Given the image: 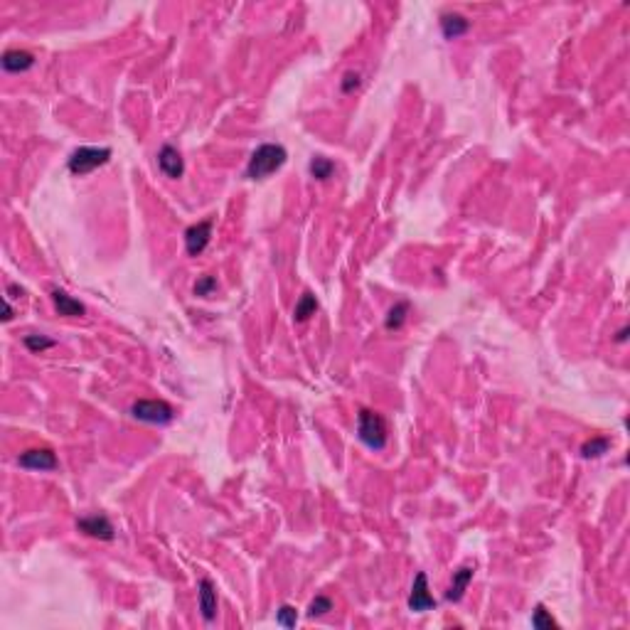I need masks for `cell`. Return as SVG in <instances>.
Listing matches in <instances>:
<instances>
[{
    "instance_id": "1",
    "label": "cell",
    "mask_w": 630,
    "mask_h": 630,
    "mask_svg": "<svg viewBox=\"0 0 630 630\" xmlns=\"http://www.w3.org/2000/svg\"><path fill=\"white\" fill-rule=\"evenodd\" d=\"M288 153L281 143H264L251 153L249 163H246V177L249 180H264L271 172H276L278 167H283Z\"/></svg>"
},
{
    "instance_id": "2",
    "label": "cell",
    "mask_w": 630,
    "mask_h": 630,
    "mask_svg": "<svg viewBox=\"0 0 630 630\" xmlns=\"http://www.w3.org/2000/svg\"><path fill=\"white\" fill-rule=\"evenodd\" d=\"M357 436L372 451H382L387 446V421L382 414L372 412V409H359L357 414Z\"/></svg>"
},
{
    "instance_id": "3",
    "label": "cell",
    "mask_w": 630,
    "mask_h": 630,
    "mask_svg": "<svg viewBox=\"0 0 630 630\" xmlns=\"http://www.w3.org/2000/svg\"><path fill=\"white\" fill-rule=\"evenodd\" d=\"M111 158V148H91V146H82L69 156V172L74 175H89V172H94L96 167L106 165Z\"/></svg>"
},
{
    "instance_id": "4",
    "label": "cell",
    "mask_w": 630,
    "mask_h": 630,
    "mask_svg": "<svg viewBox=\"0 0 630 630\" xmlns=\"http://www.w3.org/2000/svg\"><path fill=\"white\" fill-rule=\"evenodd\" d=\"M130 414H133V419H138V421L158 423V426H165V423H170L172 419H175L172 407L167 404V401H160V399H138V401H133Z\"/></svg>"
},
{
    "instance_id": "5",
    "label": "cell",
    "mask_w": 630,
    "mask_h": 630,
    "mask_svg": "<svg viewBox=\"0 0 630 630\" xmlns=\"http://www.w3.org/2000/svg\"><path fill=\"white\" fill-rule=\"evenodd\" d=\"M209 237H212V219H202V222L193 224L188 232H185V249H188L190 256H200L209 244Z\"/></svg>"
},
{
    "instance_id": "6",
    "label": "cell",
    "mask_w": 630,
    "mask_h": 630,
    "mask_svg": "<svg viewBox=\"0 0 630 630\" xmlns=\"http://www.w3.org/2000/svg\"><path fill=\"white\" fill-rule=\"evenodd\" d=\"M436 608V599L428 594V578L426 573H417L414 578V586H412V594H409V610L414 613H423V610H431Z\"/></svg>"
},
{
    "instance_id": "7",
    "label": "cell",
    "mask_w": 630,
    "mask_h": 630,
    "mask_svg": "<svg viewBox=\"0 0 630 630\" xmlns=\"http://www.w3.org/2000/svg\"><path fill=\"white\" fill-rule=\"evenodd\" d=\"M77 530L89 537H94V539H104V542H111V539H114V525H111L106 515L82 517V520L77 522Z\"/></svg>"
},
{
    "instance_id": "8",
    "label": "cell",
    "mask_w": 630,
    "mask_h": 630,
    "mask_svg": "<svg viewBox=\"0 0 630 630\" xmlns=\"http://www.w3.org/2000/svg\"><path fill=\"white\" fill-rule=\"evenodd\" d=\"M17 465H22L27 470H54L57 468V456L50 448H32V451L20 453Z\"/></svg>"
},
{
    "instance_id": "9",
    "label": "cell",
    "mask_w": 630,
    "mask_h": 630,
    "mask_svg": "<svg viewBox=\"0 0 630 630\" xmlns=\"http://www.w3.org/2000/svg\"><path fill=\"white\" fill-rule=\"evenodd\" d=\"M158 167L163 170V175L172 177V180L183 177L185 163H183V156H180V151H177L175 146H170V143H165V146L160 148V153H158Z\"/></svg>"
},
{
    "instance_id": "10",
    "label": "cell",
    "mask_w": 630,
    "mask_h": 630,
    "mask_svg": "<svg viewBox=\"0 0 630 630\" xmlns=\"http://www.w3.org/2000/svg\"><path fill=\"white\" fill-rule=\"evenodd\" d=\"M52 303H54V308H57L59 315H64V318H82L84 315L82 303L74 301V298L69 296L67 291H62V288H52Z\"/></svg>"
},
{
    "instance_id": "11",
    "label": "cell",
    "mask_w": 630,
    "mask_h": 630,
    "mask_svg": "<svg viewBox=\"0 0 630 630\" xmlns=\"http://www.w3.org/2000/svg\"><path fill=\"white\" fill-rule=\"evenodd\" d=\"M197 589H200V610H202V618L207 623H212L214 615H217V591H214V583L209 578H202Z\"/></svg>"
},
{
    "instance_id": "12",
    "label": "cell",
    "mask_w": 630,
    "mask_h": 630,
    "mask_svg": "<svg viewBox=\"0 0 630 630\" xmlns=\"http://www.w3.org/2000/svg\"><path fill=\"white\" fill-rule=\"evenodd\" d=\"M32 64H35V57H32L30 52H25V50H8V52L3 54V59H0V67L10 74L27 72Z\"/></svg>"
},
{
    "instance_id": "13",
    "label": "cell",
    "mask_w": 630,
    "mask_h": 630,
    "mask_svg": "<svg viewBox=\"0 0 630 630\" xmlns=\"http://www.w3.org/2000/svg\"><path fill=\"white\" fill-rule=\"evenodd\" d=\"M470 27V22L465 20L463 15H458V13H446V15L441 17V32L446 40H458L460 35H465Z\"/></svg>"
},
{
    "instance_id": "14",
    "label": "cell",
    "mask_w": 630,
    "mask_h": 630,
    "mask_svg": "<svg viewBox=\"0 0 630 630\" xmlns=\"http://www.w3.org/2000/svg\"><path fill=\"white\" fill-rule=\"evenodd\" d=\"M475 573V567H470V564H465V567H460L458 571L453 573V583H451V589L446 591V599L448 601H460L465 594V589H468V583L470 578H473Z\"/></svg>"
},
{
    "instance_id": "15",
    "label": "cell",
    "mask_w": 630,
    "mask_h": 630,
    "mask_svg": "<svg viewBox=\"0 0 630 630\" xmlns=\"http://www.w3.org/2000/svg\"><path fill=\"white\" fill-rule=\"evenodd\" d=\"M315 310H318V301H315V296H313L310 291H306L301 296V301L296 303V310H293V318L298 320V323H306L310 315H315Z\"/></svg>"
},
{
    "instance_id": "16",
    "label": "cell",
    "mask_w": 630,
    "mask_h": 630,
    "mask_svg": "<svg viewBox=\"0 0 630 630\" xmlns=\"http://www.w3.org/2000/svg\"><path fill=\"white\" fill-rule=\"evenodd\" d=\"M608 448H610V438L596 436V438H591V441L583 443V446H581V456H583V458H599V456L608 453Z\"/></svg>"
},
{
    "instance_id": "17",
    "label": "cell",
    "mask_w": 630,
    "mask_h": 630,
    "mask_svg": "<svg viewBox=\"0 0 630 630\" xmlns=\"http://www.w3.org/2000/svg\"><path fill=\"white\" fill-rule=\"evenodd\" d=\"M407 315H409V303L407 301H399L389 313H387V330H399L401 325L407 323Z\"/></svg>"
},
{
    "instance_id": "18",
    "label": "cell",
    "mask_w": 630,
    "mask_h": 630,
    "mask_svg": "<svg viewBox=\"0 0 630 630\" xmlns=\"http://www.w3.org/2000/svg\"><path fill=\"white\" fill-rule=\"evenodd\" d=\"M308 170H310V175L315 177V180H328L335 170V163L328 160L325 156H315L310 160V165H308Z\"/></svg>"
},
{
    "instance_id": "19",
    "label": "cell",
    "mask_w": 630,
    "mask_h": 630,
    "mask_svg": "<svg viewBox=\"0 0 630 630\" xmlns=\"http://www.w3.org/2000/svg\"><path fill=\"white\" fill-rule=\"evenodd\" d=\"M532 625H534V628H539V630H552V628H557V620H554L552 615L547 613V608H544V606H537L534 613H532Z\"/></svg>"
},
{
    "instance_id": "20",
    "label": "cell",
    "mask_w": 630,
    "mask_h": 630,
    "mask_svg": "<svg viewBox=\"0 0 630 630\" xmlns=\"http://www.w3.org/2000/svg\"><path fill=\"white\" fill-rule=\"evenodd\" d=\"M328 610H333V601H330L328 596H315V599L310 601V606H308V615H310V618L325 615Z\"/></svg>"
},
{
    "instance_id": "21",
    "label": "cell",
    "mask_w": 630,
    "mask_h": 630,
    "mask_svg": "<svg viewBox=\"0 0 630 630\" xmlns=\"http://www.w3.org/2000/svg\"><path fill=\"white\" fill-rule=\"evenodd\" d=\"M214 291H217V278L214 276H202V278H197V283H195V296H200V298L212 296Z\"/></svg>"
},
{
    "instance_id": "22",
    "label": "cell",
    "mask_w": 630,
    "mask_h": 630,
    "mask_svg": "<svg viewBox=\"0 0 630 630\" xmlns=\"http://www.w3.org/2000/svg\"><path fill=\"white\" fill-rule=\"evenodd\" d=\"M25 347L32 350V352H42V350L54 347V340L42 338V335H25Z\"/></svg>"
},
{
    "instance_id": "23",
    "label": "cell",
    "mask_w": 630,
    "mask_h": 630,
    "mask_svg": "<svg viewBox=\"0 0 630 630\" xmlns=\"http://www.w3.org/2000/svg\"><path fill=\"white\" fill-rule=\"evenodd\" d=\"M276 623L278 625H283V628H296V623H298V615H296V608H293V606H281V608H278V615H276Z\"/></svg>"
},
{
    "instance_id": "24",
    "label": "cell",
    "mask_w": 630,
    "mask_h": 630,
    "mask_svg": "<svg viewBox=\"0 0 630 630\" xmlns=\"http://www.w3.org/2000/svg\"><path fill=\"white\" fill-rule=\"evenodd\" d=\"M359 87V72H347L343 79V91L345 94H352L354 89Z\"/></svg>"
},
{
    "instance_id": "25",
    "label": "cell",
    "mask_w": 630,
    "mask_h": 630,
    "mask_svg": "<svg viewBox=\"0 0 630 630\" xmlns=\"http://www.w3.org/2000/svg\"><path fill=\"white\" fill-rule=\"evenodd\" d=\"M3 320H6V323L8 320H13V306L8 303V298H6V310H3Z\"/></svg>"
},
{
    "instance_id": "26",
    "label": "cell",
    "mask_w": 630,
    "mask_h": 630,
    "mask_svg": "<svg viewBox=\"0 0 630 630\" xmlns=\"http://www.w3.org/2000/svg\"><path fill=\"white\" fill-rule=\"evenodd\" d=\"M8 293H10L13 298H17V296H22V288H17L15 283H10V286H8Z\"/></svg>"
},
{
    "instance_id": "27",
    "label": "cell",
    "mask_w": 630,
    "mask_h": 630,
    "mask_svg": "<svg viewBox=\"0 0 630 630\" xmlns=\"http://www.w3.org/2000/svg\"><path fill=\"white\" fill-rule=\"evenodd\" d=\"M615 340H618V343H625V340H628V328H623V330H620V333H618V338H615Z\"/></svg>"
}]
</instances>
